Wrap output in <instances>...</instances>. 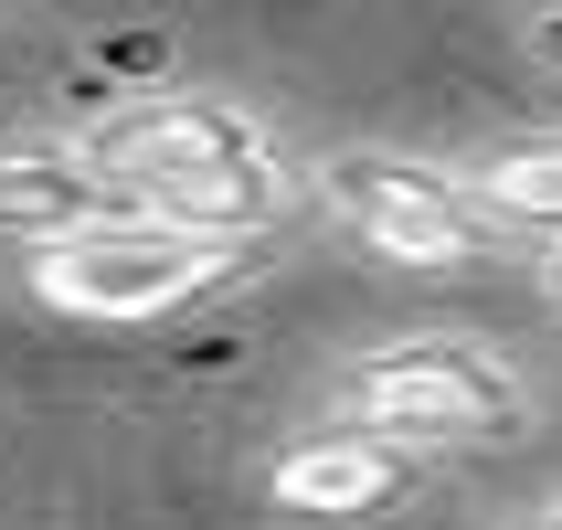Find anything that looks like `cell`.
I'll use <instances>...</instances> for the list:
<instances>
[{"label":"cell","instance_id":"52a82bcc","mask_svg":"<svg viewBox=\"0 0 562 530\" xmlns=\"http://www.w3.org/2000/svg\"><path fill=\"white\" fill-rule=\"evenodd\" d=\"M477 213L520 223V234H562V138H520V149H488L468 170Z\"/></svg>","mask_w":562,"mask_h":530},{"label":"cell","instance_id":"5b68a950","mask_svg":"<svg viewBox=\"0 0 562 530\" xmlns=\"http://www.w3.org/2000/svg\"><path fill=\"white\" fill-rule=\"evenodd\" d=\"M117 181L95 170L75 138H0V234H22L32 245H64V234H86V223H117Z\"/></svg>","mask_w":562,"mask_h":530},{"label":"cell","instance_id":"8992f818","mask_svg":"<svg viewBox=\"0 0 562 530\" xmlns=\"http://www.w3.org/2000/svg\"><path fill=\"white\" fill-rule=\"evenodd\" d=\"M266 488H277L286 509H382L414 488V446H382L361 436V425H329V436L286 446L277 467H266Z\"/></svg>","mask_w":562,"mask_h":530},{"label":"cell","instance_id":"9c48e42d","mask_svg":"<svg viewBox=\"0 0 562 530\" xmlns=\"http://www.w3.org/2000/svg\"><path fill=\"white\" fill-rule=\"evenodd\" d=\"M531 530H562V509H552V520H531Z\"/></svg>","mask_w":562,"mask_h":530},{"label":"cell","instance_id":"7a4b0ae2","mask_svg":"<svg viewBox=\"0 0 562 530\" xmlns=\"http://www.w3.org/2000/svg\"><path fill=\"white\" fill-rule=\"evenodd\" d=\"M340 414L382 446H414V456L425 446H499L531 425V382L457 329H414V340H382L340 372Z\"/></svg>","mask_w":562,"mask_h":530},{"label":"cell","instance_id":"6da1fadb","mask_svg":"<svg viewBox=\"0 0 562 530\" xmlns=\"http://www.w3.org/2000/svg\"><path fill=\"white\" fill-rule=\"evenodd\" d=\"M86 159L117 181L127 213L213 234V245H245L297 202V170L266 138V117L223 106V95H138L86 138Z\"/></svg>","mask_w":562,"mask_h":530},{"label":"cell","instance_id":"3957f363","mask_svg":"<svg viewBox=\"0 0 562 530\" xmlns=\"http://www.w3.org/2000/svg\"><path fill=\"white\" fill-rule=\"evenodd\" d=\"M234 266V245L213 234H181V223H149V213H117V223H86L64 245H32L22 255V286L64 318H106V329H138V318H170L191 308L202 286Z\"/></svg>","mask_w":562,"mask_h":530},{"label":"cell","instance_id":"ba28073f","mask_svg":"<svg viewBox=\"0 0 562 530\" xmlns=\"http://www.w3.org/2000/svg\"><path fill=\"white\" fill-rule=\"evenodd\" d=\"M520 43H531V64H552V75H562V11H531Z\"/></svg>","mask_w":562,"mask_h":530},{"label":"cell","instance_id":"277c9868","mask_svg":"<svg viewBox=\"0 0 562 530\" xmlns=\"http://www.w3.org/2000/svg\"><path fill=\"white\" fill-rule=\"evenodd\" d=\"M308 181H318V202H329L382 266H477L488 234H499L457 170L404 159V149H329Z\"/></svg>","mask_w":562,"mask_h":530}]
</instances>
